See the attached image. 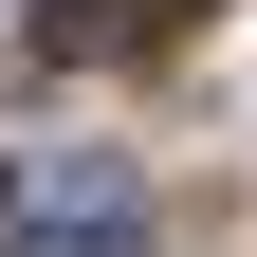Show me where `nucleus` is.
<instances>
[{
    "label": "nucleus",
    "mask_w": 257,
    "mask_h": 257,
    "mask_svg": "<svg viewBox=\"0 0 257 257\" xmlns=\"http://www.w3.org/2000/svg\"><path fill=\"white\" fill-rule=\"evenodd\" d=\"M0 257H147V184L128 166H55L37 202L0 220Z\"/></svg>",
    "instance_id": "f257e3e1"
},
{
    "label": "nucleus",
    "mask_w": 257,
    "mask_h": 257,
    "mask_svg": "<svg viewBox=\"0 0 257 257\" xmlns=\"http://www.w3.org/2000/svg\"><path fill=\"white\" fill-rule=\"evenodd\" d=\"M202 0H37V37L55 55H147V37H184Z\"/></svg>",
    "instance_id": "f03ea898"
}]
</instances>
